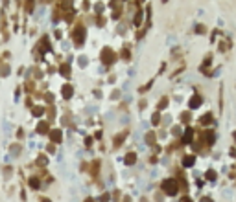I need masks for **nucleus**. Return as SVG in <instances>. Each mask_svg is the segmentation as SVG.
I'll return each instance as SVG.
<instances>
[{
    "mask_svg": "<svg viewBox=\"0 0 236 202\" xmlns=\"http://www.w3.org/2000/svg\"><path fill=\"white\" fill-rule=\"evenodd\" d=\"M183 162H184V165H192L194 164V156H186Z\"/></svg>",
    "mask_w": 236,
    "mask_h": 202,
    "instance_id": "obj_2",
    "label": "nucleus"
},
{
    "mask_svg": "<svg viewBox=\"0 0 236 202\" xmlns=\"http://www.w3.org/2000/svg\"><path fill=\"white\" fill-rule=\"evenodd\" d=\"M162 189L166 191L168 195H175L177 193V184H175V180H166L162 184Z\"/></svg>",
    "mask_w": 236,
    "mask_h": 202,
    "instance_id": "obj_1",
    "label": "nucleus"
},
{
    "mask_svg": "<svg viewBox=\"0 0 236 202\" xmlns=\"http://www.w3.org/2000/svg\"><path fill=\"white\" fill-rule=\"evenodd\" d=\"M87 202H94V200H90V198H89V200H87Z\"/></svg>",
    "mask_w": 236,
    "mask_h": 202,
    "instance_id": "obj_8",
    "label": "nucleus"
},
{
    "mask_svg": "<svg viewBox=\"0 0 236 202\" xmlns=\"http://www.w3.org/2000/svg\"><path fill=\"white\" fill-rule=\"evenodd\" d=\"M207 176L210 178V180H212V178H216V175H214V173H212V171H208V175H207Z\"/></svg>",
    "mask_w": 236,
    "mask_h": 202,
    "instance_id": "obj_6",
    "label": "nucleus"
},
{
    "mask_svg": "<svg viewBox=\"0 0 236 202\" xmlns=\"http://www.w3.org/2000/svg\"><path fill=\"white\" fill-rule=\"evenodd\" d=\"M59 138H61V134L56 130V132H54V140H56V142H59Z\"/></svg>",
    "mask_w": 236,
    "mask_h": 202,
    "instance_id": "obj_5",
    "label": "nucleus"
},
{
    "mask_svg": "<svg viewBox=\"0 0 236 202\" xmlns=\"http://www.w3.org/2000/svg\"><path fill=\"white\" fill-rule=\"evenodd\" d=\"M126 162H127V164H133V162H135V154H129L127 158H126Z\"/></svg>",
    "mask_w": 236,
    "mask_h": 202,
    "instance_id": "obj_4",
    "label": "nucleus"
},
{
    "mask_svg": "<svg viewBox=\"0 0 236 202\" xmlns=\"http://www.w3.org/2000/svg\"><path fill=\"white\" fill-rule=\"evenodd\" d=\"M183 202H190V200H188V198H184V200H183Z\"/></svg>",
    "mask_w": 236,
    "mask_h": 202,
    "instance_id": "obj_7",
    "label": "nucleus"
},
{
    "mask_svg": "<svg viewBox=\"0 0 236 202\" xmlns=\"http://www.w3.org/2000/svg\"><path fill=\"white\" fill-rule=\"evenodd\" d=\"M199 103H201V99H199V98H194V99L190 101V107H197Z\"/></svg>",
    "mask_w": 236,
    "mask_h": 202,
    "instance_id": "obj_3",
    "label": "nucleus"
}]
</instances>
